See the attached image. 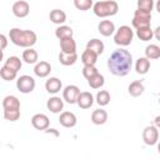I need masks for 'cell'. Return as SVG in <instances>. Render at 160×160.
Wrapping results in <instances>:
<instances>
[{"label":"cell","mask_w":160,"mask_h":160,"mask_svg":"<svg viewBox=\"0 0 160 160\" xmlns=\"http://www.w3.org/2000/svg\"><path fill=\"white\" fill-rule=\"evenodd\" d=\"M156 10L160 12V0H158V2H156Z\"/></svg>","instance_id":"41"},{"label":"cell","mask_w":160,"mask_h":160,"mask_svg":"<svg viewBox=\"0 0 160 160\" xmlns=\"http://www.w3.org/2000/svg\"><path fill=\"white\" fill-rule=\"evenodd\" d=\"M108 120V112L104 109H96L91 114V121L95 125H102Z\"/></svg>","instance_id":"18"},{"label":"cell","mask_w":160,"mask_h":160,"mask_svg":"<svg viewBox=\"0 0 160 160\" xmlns=\"http://www.w3.org/2000/svg\"><path fill=\"white\" fill-rule=\"evenodd\" d=\"M145 55L149 60L150 59H159L160 58V48L155 44H150L145 49Z\"/></svg>","instance_id":"29"},{"label":"cell","mask_w":160,"mask_h":160,"mask_svg":"<svg viewBox=\"0 0 160 160\" xmlns=\"http://www.w3.org/2000/svg\"><path fill=\"white\" fill-rule=\"evenodd\" d=\"M0 41H1V50H4L5 48H6V36L4 35V34H1L0 35Z\"/></svg>","instance_id":"38"},{"label":"cell","mask_w":160,"mask_h":160,"mask_svg":"<svg viewBox=\"0 0 160 160\" xmlns=\"http://www.w3.org/2000/svg\"><path fill=\"white\" fill-rule=\"evenodd\" d=\"M136 35L140 40L142 41H149L152 39L154 36V31L150 29V26H144V28H139L136 29Z\"/></svg>","instance_id":"25"},{"label":"cell","mask_w":160,"mask_h":160,"mask_svg":"<svg viewBox=\"0 0 160 160\" xmlns=\"http://www.w3.org/2000/svg\"><path fill=\"white\" fill-rule=\"evenodd\" d=\"M60 48H61V51L65 54L76 52V42L72 38H66V39L60 40Z\"/></svg>","instance_id":"14"},{"label":"cell","mask_w":160,"mask_h":160,"mask_svg":"<svg viewBox=\"0 0 160 160\" xmlns=\"http://www.w3.org/2000/svg\"><path fill=\"white\" fill-rule=\"evenodd\" d=\"M74 5L78 10L86 11L92 6V0H74Z\"/></svg>","instance_id":"34"},{"label":"cell","mask_w":160,"mask_h":160,"mask_svg":"<svg viewBox=\"0 0 160 160\" xmlns=\"http://www.w3.org/2000/svg\"><path fill=\"white\" fill-rule=\"evenodd\" d=\"M86 49H90V50L95 51L98 55H100L104 51V42L101 40H99V39H91L86 44Z\"/></svg>","instance_id":"27"},{"label":"cell","mask_w":160,"mask_h":160,"mask_svg":"<svg viewBox=\"0 0 160 160\" xmlns=\"http://www.w3.org/2000/svg\"><path fill=\"white\" fill-rule=\"evenodd\" d=\"M72 29L70 26H66V25H62V26H59L56 30H55V35L59 40H62V39H66V38H72Z\"/></svg>","instance_id":"26"},{"label":"cell","mask_w":160,"mask_h":160,"mask_svg":"<svg viewBox=\"0 0 160 160\" xmlns=\"http://www.w3.org/2000/svg\"><path fill=\"white\" fill-rule=\"evenodd\" d=\"M132 65V56L125 49H118L111 52L108 59V68L111 74L116 76H125Z\"/></svg>","instance_id":"1"},{"label":"cell","mask_w":160,"mask_h":160,"mask_svg":"<svg viewBox=\"0 0 160 160\" xmlns=\"http://www.w3.org/2000/svg\"><path fill=\"white\" fill-rule=\"evenodd\" d=\"M158 151H159V154H160V142H159V145H158Z\"/></svg>","instance_id":"42"},{"label":"cell","mask_w":160,"mask_h":160,"mask_svg":"<svg viewBox=\"0 0 160 160\" xmlns=\"http://www.w3.org/2000/svg\"><path fill=\"white\" fill-rule=\"evenodd\" d=\"M158 139H159V131L156 129V126H146L142 131V140L146 145H155L158 142Z\"/></svg>","instance_id":"7"},{"label":"cell","mask_w":160,"mask_h":160,"mask_svg":"<svg viewBox=\"0 0 160 160\" xmlns=\"http://www.w3.org/2000/svg\"><path fill=\"white\" fill-rule=\"evenodd\" d=\"M16 88L22 94H29L35 89V80L29 75H22L16 81Z\"/></svg>","instance_id":"6"},{"label":"cell","mask_w":160,"mask_h":160,"mask_svg":"<svg viewBox=\"0 0 160 160\" xmlns=\"http://www.w3.org/2000/svg\"><path fill=\"white\" fill-rule=\"evenodd\" d=\"M132 38H134V32H132V30L130 29V26L122 25V26H120V28L116 30L115 36H114V41H115L116 45L128 46V45L131 44Z\"/></svg>","instance_id":"4"},{"label":"cell","mask_w":160,"mask_h":160,"mask_svg":"<svg viewBox=\"0 0 160 160\" xmlns=\"http://www.w3.org/2000/svg\"><path fill=\"white\" fill-rule=\"evenodd\" d=\"M9 38L12 44L21 48H31L36 42V34L31 30H21L14 28L9 31Z\"/></svg>","instance_id":"2"},{"label":"cell","mask_w":160,"mask_h":160,"mask_svg":"<svg viewBox=\"0 0 160 160\" xmlns=\"http://www.w3.org/2000/svg\"><path fill=\"white\" fill-rule=\"evenodd\" d=\"M2 108L4 110H14V109H20V101L16 96L9 95L4 98L2 100Z\"/></svg>","instance_id":"19"},{"label":"cell","mask_w":160,"mask_h":160,"mask_svg":"<svg viewBox=\"0 0 160 160\" xmlns=\"http://www.w3.org/2000/svg\"><path fill=\"white\" fill-rule=\"evenodd\" d=\"M50 121L49 118L45 114H35L31 118V125L36 129V130H46L49 126Z\"/></svg>","instance_id":"10"},{"label":"cell","mask_w":160,"mask_h":160,"mask_svg":"<svg viewBox=\"0 0 160 160\" xmlns=\"http://www.w3.org/2000/svg\"><path fill=\"white\" fill-rule=\"evenodd\" d=\"M5 66L15 70V71H19L21 69V60L18 58V56H10L8 58L6 62H5Z\"/></svg>","instance_id":"32"},{"label":"cell","mask_w":160,"mask_h":160,"mask_svg":"<svg viewBox=\"0 0 160 160\" xmlns=\"http://www.w3.org/2000/svg\"><path fill=\"white\" fill-rule=\"evenodd\" d=\"M22 60L26 64H35L38 61V52L34 49L29 48V49L24 50V52H22Z\"/></svg>","instance_id":"28"},{"label":"cell","mask_w":160,"mask_h":160,"mask_svg":"<svg viewBox=\"0 0 160 160\" xmlns=\"http://www.w3.org/2000/svg\"><path fill=\"white\" fill-rule=\"evenodd\" d=\"M98 69L95 68V65H84L82 68V75L89 80L91 76H94L95 74H98Z\"/></svg>","instance_id":"37"},{"label":"cell","mask_w":160,"mask_h":160,"mask_svg":"<svg viewBox=\"0 0 160 160\" xmlns=\"http://www.w3.org/2000/svg\"><path fill=\"white\" fill-rule=\"evenodd\" d=\"M49 18L54 24H62L66 20V14L60 9H54L50 11Z\"/></svg>","instance_id":"22"},{"label":"cell","mask_w":160,"mask_h":160,"mask_svg":"<svg viewBox=\"0 0 160 160\" xmlns=\"http://www.w3.org/2000/svg\"><path fill=\"white\" fill-rule=\"evenodd\" d=\"M88 82H89L90 88H92V89H99V88H101V86L104 85L105 80H104V76L98 72V74H95L94 76H91V78L88 80Z\"/></svg>","instance_id":"31"},{"label":"cell","mask_w":160,"mask_h":160,"mask_svg":"<svg viewBox=\"0 0 160 160\" xmlns=\"http://www.w3.org/2000/svg\"><path fill=\"white\" fill-rule=\"evenodd\" d=\"M149 69H150V61H149L148 58H139L136 60L135 70H136L138 74L144 75V74H146L149 71Z\"/></svg>","instance_id":"21"},{"label":"cell","mask_w":160,"mask_h":160,"mask_svg":"<svg viewBox=\"0 0 160 160\" xmlns=\"http://www.w3.org/2000/svg\"><path fill=\"white\" fill-rule=\"evenodd\" d=\"M154 122H155V125H156V128H160V115L155 118V120H154Z\"/></svg>","instance_id":"40"},{"label":"cell","mask_w":160,"mask_h":160,"mask_svg":"<svg viewBox=\"0 0 160 160\" xmlns=\"http://www.w3.org/2000/svg\"><path fill=\"white\" fill-rule=\"evenodd\" d=\"M79 95H80V90L76 85H68L62 91L64 100L69 104H75L78 101Z\"/></svg>","instance_id":"8"},{"label":"cell","mask_w":160,"mask_h":160,"mask_svg":"<svg viewBox=\"0 0 160 160\" xmlns=\"http://www.w3.org/2000/svg\"><path fill=\"white\" fill-rule=\"evenodd\" d=\"M92 102H94V98H92V95H91L90 92H88V91L80 92V95H79V98H78V101H76V104H78L81 109H89V108L92 105Z\"/></svg>","instance_id":"13"},{"label":"cell","mask_w":160,"mask_h":160,"mask_svg":"<svg viewBox=\"0 0 160 160\" xmlns=\"http://www.w3.org/2000/svg\"><path fill=\"white\" fill-rule=\"evenodd\" d=\"M61 86H62V84H61V81H60L58 78H50V79L46 80V82H45V89H46V91L50 92V94H56V92H59V91L61 90Z\"/></svg>","instance_id":"16"},{"label":"cell","mask_w":160,"mask_h":160,"mask_svg":"<svg viewBox=\"0 0 160 160\" xmlns=\"http://www.w3.org/2000/svg\"><path fill=\"white\" fill-rule=\"evenodd\" d=\"M150 20H151V12L144 11L138 9L134 14V19H132V26L139 29V28H144V26H150Z\"/></svg>","instance_id":"5"},{"label":"cell","mask_w":160,"mask_h":160,"mask_svg":"<svg viewBox=\"0 0 160 160\" xmlns=\"http://www.w3.org/2000/svg\"><path fill=\"white\" fill-rule=\"evenodd\" d=\"M59 121L64 128H72L76 125V116L70 111H64L61 112Z\"/></svg>","instance_id":"11"},{"label":"cell","mask_w":160,"mask_h":160,"mask_svg":"<svg viewBox=\"0 0 160 160\" xmlns=\"http://www.w3.org/2000/svg\"><path fill=\"white\" fill-rule=\"evenodd\" d=\"M109 101H110V94H109V91L101 90V91L98 92V95H96V102H98L100 106L108 105Z\"/></svg>","instance_id":"33"},{"label":"cell","mask_w":160,"mask_h":160,"mask_svg":"<svg viewBox=\"0 0 160 160\" xmlns=\"http://www.w3.org/2000/svg\"><path fill=\"white\" fill-rule=\"evenodd\" d=\"M154 8V0H138V9L151 12Z\"/></svg>","instance_id":"36"},{"label":"cell","mask_w":160,"mask_h":160,"mask_svg":"<svg viewBox=\"0 0 160 160\" xmlns=\"http://www.w3.org/2000/svg\"><path fill=\"white\" fill-rule=\"evenodd\" d=\"M98 30H99V32H100L101 35H104V36H110V35H112L114 31H115V25H114V22L110 21V20H102V21L99 22Z\"/></svg>","instance_id":"12"},{"label":"cell","mask_w":160,"mask_h":160,"mask_svg":"<svg viewBox=\"0 0 160 160\" xmlns=\"http://www.w3.org/2000/svg\"><path fill=\"white\" fill-rule=\"evenodd\" d=\"M46 106H48V109H49L51 112L56 114V112H60V111L62 110V108H64V102H62V100H61L60 98L54 96V98H50V99L48 100Z\"/></svg>","instance_id":"17"},{"label":"cell","mask_w":160,"mask_h":160,"mask_svg":"<svg viewBox=\"0 0 160 160\" xmlns=\"http://www.w3.org/2000/svg\"><path fill=\"white\" fill-rule=\"evenodd\" d=\"M4 118L9 121H16L20 118V109L14 110H4Z\"/></svg>","instance_id":"35"},{"label":"cell","mask_w":160,"mask_h":160,"mask_svg":"<svg viewBox=\"0 0 160 160\" xmlns=\"http://www.w3.org/2000/svg\"><path fill=\"white\" fill-rule=\"evenodd\" d=\"M29 11H30V6L24 0H19L12 5V14L16 18H25L29 15Z\"/></svg>","instance_id":"9"},{"label":"cell","mask_w":160,"mask_h":160,"mask_svg":"<svg viewBox=\"0 0 160 160\" xmlns=\"http://www.w3.org/2000/svg\"><path fill=\"white\" fill-rule=\"evenodd\" d=\"M119 11V5L114 0H106V1H98L94 5V12L99 18H106L112 16Z\"/></svg>","instance_id":"3"},{"label":"cell","mask_w":160,"mask_h":160,"mask_svg":"<svg viewBox=\"0 0 160 160\" xmlns=\"http://www.w3.org/2000/svg\"><path fill=\"white\" fill-rule=\"evenodd\" d=\"M16 74H18V71H15V70H12V69L5 66V65L0 69V76H1L4 80H6V81L14 80V79L16 78Z\"/></svg>","instance_id":"30"},{"label":"cell","mask_w":160,"mask_h":160,"mask_svg":"<svg viewBox=\"0 0 160 160\" xmlns=\"http://www.w3.org/2000/svg\"><path fill=\"white\" fill-rule=\"evenodd\" d=\"M154 36L156 38V40L160 41V26H158V28L154 30Z\"/></svg>","instance_id":"39"},{"label":"cell","mask_w":160,"mask_h":160,"mask_svg":"<svg viewBox=\"0 0 160 160\" xmlns=\"http://www.w3.org/2000/svg\"><path fill=\"white\" fill-rule=\"evenodd\" d=\"M129 94L131 95V96H134V98H138V96H140L142 92H144V90H145V88H144V85H142V82L141 81H132L130 85H129Z\"/></svg>","instance_id":"24"},{"label":"cell","mask_w":160,"mask_h":160,"mask_svg":"<svg viewBox=\"0 0 160 160\" xmlns=\"http://www.w3.org/2000/svg\"><path fill=\"white\" fill-rule=\"evenodd\" d=\"M98 54L90 49H86L82 55H81V61L84 65H95V62L98 61Z\"/></svg>","instance_id":"20"},{"label":"cell","mask_w":160,"mask_h":160,"mask_svg":"<svg viewBox=\"0 0 160 160\" xmlns=\"http://www.w3.org/2000/svg\"><path fill=\"white\" fill-rule=\"evenodd\" d=\"M51 71V65L48 61H40L35 65L34 68V72L39 76V78H45L50 74Z\"/></svg>","instance_id":"15"},{"label":"cell","mask_w":160,"mask_h":160,"mask_svg":"<svg viewBox=\"0 0 160 160\" xmlns=\"http://www.w3.org/2000/svg\"><path fill=\"white\" fill-rule=\"evenodd\" d=\"M76 60H78V54L76 52H74V54H65V52L60 51V54H59V61L62 65H65V66L75 64Z\"/></svg>","instance_id":"23"}]
</instances>
